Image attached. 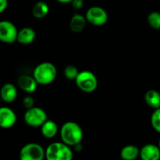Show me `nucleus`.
<instances>
[{
	"label": "nucleus",
	"instance_id": "1",
	"mask_svg": "<svg viewBox=\"0 0 160 160\" xmlns=\"http://www.w3.org/2000/svg\"><path fill=\"white\" fill-rule=\"evenodd\" d=\"M60 137L62 142L69 146H74L82 141L83 131L76 122H66L61 128Z\"/></svg>",
	"mask_w": 160,
	"mask_h": 160
},
{
	"label": "nucleus",
	"instance_id": "2",
	"mask_svg": "<svg viewBox=\"0 0 160 160\" xmlns=\"http://www.w3.org/2000/svg\"><path fill=\"white\" fill-rule=\"evenodd\" d=\"M57 75L56 66L52 62H44L38 64L34 68L33 77L38 84L48 85L55 81Z\"/></svg>",
	"mask_w": 160,
	"mask_h": 160
},
{
	"label": "nucleus",
	"instance_id": "3",
	"mask_svg": "<svg viewBox=\"0 0 160 160\" xmlns=\"http://www.w3.org/2000/svg\"><path fill=\"white\" fill-rule=\"evenodd\" d=\"M73 157L70 146L64 142H53L45 149V158L48 160H70Z\"/></svg>",
	"mask_w": 160,
	"mask_h": 160
},
{
	"label": "nucleus",
	"instance_id": "4",
	"mask_svg": "<svg viewBox=\"0 0 160 160\" xmlns=\"http://www.w3.org/2000/svg\"><path fill=\"white\" fill-rule=\"evenodd\" d=\"M75 82L78 88L86 93L95 92L98 87V79L95 73L90 70L79 72L75 79Z\"/></svg>",
	"mask_w": 160,
	"mask_h": 160
},
{
	"label": "nucleus",
	"instance_id": "5",
	"mask_svg": "<svg viewBox=\"0 0 160 160\" xmlns=\"http://www.w3.org/2000/svg\"><path fill=\"white\" fill-rule=\"evenodd\" d=\"M24 121L28 126L32 128L41 127L47 120V113L40 107H33L27 109L24 113Z\"/></svg>",
	"mask_w": 160,
	"mask_h": 160
},
{
	"label": "nucleus",
	"instance_id": "6",
	"mask_svg": "<svg viewBox=\"0 0 160 160\" xmlns=\"http://www.w3.org/2000/svg\"><path fill=\"white\" fill-rule=\"evenodd\" d=\"M45 158V149L37 143H29L22 147L20 151L21 160H42Z\"/></svg>",
	"mask_w": 160,
	"mask_h": 160
},
{
	"label": "nucleus",
	"instance_id": "7",
	"mask_svg": "<svg viewBox=\"0 0 160 160\" xmlns=\"http://www.w3.org/2000/svg\"><path fill=\"white\" fill-rule=\"evenodd\" d=\"M18 30L13 23L9 20L0 21V42L12 44L17 42Z\"/></svg>",
	"mask_w": 160,
	"mask_h": 160
},
{
	"label": "nucleus",
	"instance_id": "8",
	"mask_svg": "<svg viewBox=\"0 0 160 160\" xmlns=\"http://www.w3.org/2000/svg\"><path fill=\"white\" fill-rule=\"evenodd\" d=\"M85 18L88 23L94 26H103L108 20V14L100 6H92L87 10Z\"/></svg>",
	"mask_w": 160,
	"mask_h": 160
},
{
	"label": "nucleus",
	"instance_id": "9",
	"mask_svg": "<svg viewBox=\"0 0 160 160\" xmlns=\"http://www.w3.org/2000/svg\"><path fill=\"white\" fill-rule=\"evenodd\" d=\"M17 123V115L11 108L0 107V128L7 129L13 127Z\"/></svg>",
	"mask_w": 160,
	"mask_h": 160
},
{
	"label": "nucleus",
	"instance_id": "10",
	"mask_svg": "<svg viewBox=\"0 0 160 160\" xmlns=\"http://www.w3.org/2000/svg\"><path fill=\"white\" fill-rule=\"evenodd\" d=\"M0 97L1 100L4 101L5 102H12L17 97V87L11 83L3 84L0 89Z\"/></svg>",
	"mask_w": 160,
	"mask_h": 160
},
{
	"label": "nucleus",
	"instance_id": "11",
	"mask_svg": "<svg viewBox=\"0 0 160 160\" xmlns=\"http://www.w3.org/2000/svg\"><path fill=\"white\" fill-rule=\"evenodd\" d=\"M139 156L143 160H158L160 159V148L152 144H148L142 147Z\"/></svg>",
	"mask_w": 160,
	"mask_h": 160
},
{
	"label": "nucleus",
	"instance_id": "12",
	"mask_svg": "<svg viewBox=\"0 0 160 160\" xmlns=\"http://www.w3.org/2000/svg\"><path fill=\"white\" fill-rule=\"evenodd\" d=\"M18 86L24 92L28 93H32L35 92L38 87V83L34 77L29 75H22L18 78L17 81Z\"/></svg>",
	"mask_w": 160,
	"mask_h": 160
},
{
	"label": "nucleus",
	"instance_id": "13",
	"mask_svg": "<svg viewBox=\"0 0 160 160\" xmlns=\"http://www.w3.org/2000/svg\"><path fill=\"white\" fill-rule=\"evenodd\" d=\"M36 38V32L31 28H23L18 31L17 37V42L21 45H29Z\"/></svg>",
	"mask_w": 160,
	"mask_h": 160
},
{
	"label": "nucleus",
	"instance_id": "14",
	"mask_svg": "<svg viewBox=\"0 0 160 160\" xmlns=\"http://www.w3.org/2000/svg\"><path fill=\"white\" fill-rule=\"evenodd\" d=\"M41 132L46 138H53L58 132V126L55 121L48 120L41 126Z\"/></svg>",
	"mask_w": 160,
	"mask_h": 160
},
{
	"label": "nucleus",
	"instance_id": "15",
	"mask_svg": "<svg viewBox=\"0 0 160 160\" xmlns=\"http://www.w3.org/2000/svg\"><path fill=\"white\" fill-rule=\"evenodd\" d=\"M86 18L81 14L76 13L72 17L70 22V28L72 31L75 33H79L84 29L86 26Z\"/></svg>",
	"mask_w": 160,
	"mask_h": 160
},
{
	"label": "nucleus",
	"instance_id": "16",
	"mask_svg": "<svg viewBox=\"0 0 160 160\" xmlns=\"http://www.w3.org/2000/svg\"><path fill=\"white\" fill-rule=\"evenodd\" d=\"M140 154V149L137 146L128 145L123 147L120 151V157L124 160H134Z\"/></svg>",
	"mask_w": 160,
	"mask_h": 160
},
{
	"label": "nucleus",
	"instance_id": "17",
	"mask_svg": "<svg viewBox=\"0 0 160 160\" xmlns=\"http://www.w3.org/2000/svg\"><path fill=\"white\" fill-rule=\"evenodd\" d=\"M48 12H49V6L45 2L39 1L33 6L32 14L37 19L44 18L46 17Z\"/></svg>",
	"mask_w": 160,
	"mask_h": 160
},
{
	"label": "nucleus",
	"instance_id": "18",
	"mask_svg": "<svg viewBox=\"0 0 160 160\" xmlns=\"http://www.w3.org/2000/svg\"><path fill=\"white\" fill-rule=\"evenodd\" d=\"M145 100L152 108L158 109L160 107V94L156 90H148L145 95Z\"/></svg>",
	"mask_w": 160,
	"mask_h": 160
},
{
	"label": "nucleus",
	"instance_id": "19",
	"mask_svg": "<svg viewBox=\"0 0 160 160\" xmlns=\"http://www.w3.org/2000/svg\"><path fill=\"white\" fill-rule=\"evenodd\" d=\"M148 23L150 26L156 30L160 29V13L158 12H152L148 15Z\"/></svg>",
	"mask_w": 160,
	"mask_h": 160
},
{
	"label": "nucleus",
	"instance_id": "20",
	"mask_svg": "<svg viewBox=\"0 0 160 160\" xmlns=\"http://www.w3.org/2000/svg\"><path fill=\"white\" fill-rule=\"evenodd\" d=\"M78 73H79L78 69L73 65H68L64 69V76L67 79L70 81L76 79Z\"/></svg>",
	"mask_w": 160,
	"mask_h": 160
},
{
	"label": "nucleus",
	"instance_id": "21",
	"mask_svg": "<svg viewBox=\"0 0 160 160\" xmlns=\"http://www.w3.org/2000/svg\"><path fill=\"white\" fill-rule=\"evenodd\" d=\"M151 123L153 128L157 132L160 133V107L156 109L155 112L152 115Z\"/></svg>",
	"mask_w": 160,
	"mask_h": 160
},
{
	"label": "nucleus",
	"instance_id": "22",
	"mask_svg": "<svg viewBox=\"0 0 160 160\" xmlns=\"http://www.w3.org/2000/svg\"><path fill=\"white\" fill-rule=\"evenodd\" d=\"M34 105V99L31 95H28L25 97L23 100V106L26 108L27 109L33 107Z\"/></svg>",
	"mask_w": 160,
	"mask_h": 160
},
{
	"label": "nucleus",
	"instance_id": "23",
	"mask_svg": "<svg viewBox=\"0 0 160 160\" xmlns=\"http://www.w3.org/2000/svg\"><path fill=\"white\" fill-rule=\"evenodd\" d=\"M84 0H73L71 2L72 3V6L73 7V9H80L83 7L84 6Z\"/></svg>",
	"mask_w": 160,
	"mask_h": 160
},
{
	"label": "nucleus",
	"instance_id": "24",
	"mask_svg": "<svg viewBox=\"0 0 160 160\" xmlns=\"http://www.w3.org/2000/svg\"><path fill=\"white\" fill-rule=\"evenodd\" d=\"M8 6V0H0V13L4 12Z\"/></svg>",
	"mask_w": 160,
	"mask_h": 160
},
{
	"label": "nucleus",
	"instance_id": "25",
	"mask_svg": "<svg viewBox=\"0 0 160 160\" xmlns=\"http://www.w3.org/2000/svg\"><path fill=\"white\" fill-rule=\"evenodd\" d=\"M57 2L60 3H63V4H67V3H71L73 0H56Z\"/></svg>",
	"mask_w": 160,
	"mask_h": 160
},
{
	"label": "nucleus",
	"instance_id": "26",
	"mask_svg": "<svg viewBox=\"0 0 160 160\" xmlns=\"http://www.w3.org/2000/svg\"><path fill=\"white\" fill-rule=\"evenodd\" d=\"M159 148H160V139H159Z\"/></svg>",
	"mask_w": 160,
	"mask_h": 160
},
{
	"label": "nucleus",
	"instance_id": "27",
	"mask_svg": "<svg viewBox=\"0 0 160 160\" xmlns=\"http://www.w3.org/2000/svg\"><path fill=\"white\" fill-rule=\"evenodd\" d=\"M0 101H1V97H0Z\"/></svg>",
	"mask_w": 160,
	"mask_h": 160
}]
</instances>
